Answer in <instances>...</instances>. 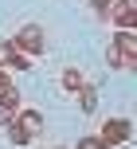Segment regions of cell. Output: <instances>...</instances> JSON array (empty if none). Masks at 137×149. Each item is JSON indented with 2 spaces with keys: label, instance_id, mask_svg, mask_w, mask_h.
Listing matches in <instances>:
<instances>
[{
  "label": "cell",
  "instance_id": "6da1fadb",
  "mask_svg": "<svg viewBox=\"0 0 137 149\" xmlns=\"http://www.w3.org/2000/svg\"><path fill=\"white\" fill-rule=\"evenodd\" d=\"M82 149H98V141H82Z\"/></svg>",
  "mask_w": 137,
  "mask_h": 149
}]
</instances>
